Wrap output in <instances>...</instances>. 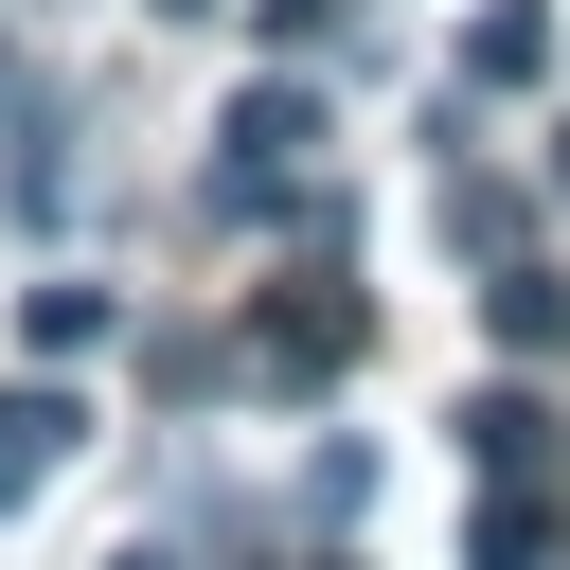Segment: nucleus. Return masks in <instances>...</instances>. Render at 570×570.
Here are the masks:
<instances>
[{"mask_svg": "<svg viewBox=\"0 0 570 570\" xmlns=\"http://www.w3.org/2000/svg\"><path fill=\"white\" fill-rule=\"evenodd\" d=\"M249 356H267V374H338V356H356V303H267Z\"/></svg>", "mask_w": 570, "mask_h": 570, "instance_id": "39448f33", "label": "nucleus"}, {"mask_svg": "<svg viewBox=\"0 0 570 570\" xmlns=\"http://www.w3.org/2000/svg\"><path fill=\"white\" fill-rule=\"evenodd\" d=\"M160 18H196V0H160Z\"/></svg>", "mask_w": 570, "mask_h": 570, "instance_id": "9b49d317", "label": "nucleus"}, {"mask_svg": "<svg viewBox=\"0 0 570 570\" xmlns=\"http://www.w3.org/2000/svg\"><path fill=\"white\" fill-rule=\"evenodd\" d=\"M107 570H178V552H142V534H125V552H107Z\"/></svg>", "mask_w": 570, "mask_h": 570, "instance_id": "1a4fd4ad", "label": "nucleus"}, {"mask_svg": "<svg viewBox=\"0 0 570 570\" xmlns=\"http://www.w3.org/2000/svg\"><path fill=\"white\" fill-rule=\"evenodd\" d=\"M71 428H89V410H71L53 374H18V392H0V517H18V499H36L53 463H71Z\"/></svg>", "mask_w": 570, "mask_h": 570, "instance_id": "f03ea898", "label": "nucleus"}, {"mask_svg": "<svg viewBox=\"0 0 570 570\" xmlns=\"http://www.w3.org/2000/svg\"><path fill=\"white\" fill-rule=\"evenodd\" d=\"M534 570H552V552H534Z\"/></svg>", "mask_w": 570, "mask_h": 570, "instance_id": "f8f14e48", "label": "nucleus"}, {"mask_svg": "<svg viewBox=\"0 0 570 570\" xmlns=\"http://www.w3.org/2000/svg\"><path fill=\"white\" fill-rule=\"evenodd\" d=\"M552 71V0H481L463 18V89H534Z\"/></svg>", "mask_w": 570, "mask_h": 570, "instance_id": "7ed1b4c3", "label": "nucleus"}, {"mask_svg": "<svg viewBox=\"0 0 570 570\" xmlns=\"http://www.w3.org/2000/svg\"><path fill=\"white\" fill-rule=\"evenodd\" d=\"M463 445H481V463H499V481H517V463H534V445H552V410H534V392H481V410H463Z\"/></svg>", "mask_w": 570, "mask_h": 570, "instance_id": "423d86ee", "label": "nucleus"}, {"mask_svg": "<svg viewBox=\"0 0 570 570\" xmlns=\"http://www.w3.org/2000/svg\"><path fill=\"white\" fill-rule=\"evenodd\" d=\"M214 142H232V196H267V178H303V160H321V89H285V71H267V89H232V125H214Z\"/></svg>", "mask_w": 570, "mask_h": 570, "instance_id": "f257e3e1", "label": "nucleus"}, {"mask_svg": "<svg viewBox=\"0 0 570 570\" xmlns=\"http://www.w3.org/2000/svg\"><path fill=\"white\" fill-rule=\"evenodd\" d=\"M303 570H338V552H303Z\"/></svg>", "mask_w": 570, "mask_h": 570, "instance_id": "9d476101", "label": "nucleus"}, {"mask_svg": "<svg viewBox=\"0 0 570 570\" xmlns=\"http://www.w3.org/2000/svg\"><path fill=\"white\" fill-rule=\"evenodd\" d=\"M249 18H267V36H338V0H249Z\"/></svg>", "mask_w": 570, "mask_h": 570, "instance_id": "6e6552de", "label": "nucleus"}, {"mask_svg": "<svg viewBox=\"0 0 570 570\" xmlns=\"http://www.w3.org/2000/svg\"><path fill=\"white\" fill-rule=\"evenodd\" d=\"M481 321H499V356H552V338H570V285L499 249V285H481Z\"/></svg>", "mask_w": 570, "mask_h": 570, "instance_id": "20e7f679", "label": "nucleus"}, {"mask_svg": "<svg viewBox=\"0 0 570 570\" xmlns=\"http://www.w3.org/2000/svg\"><path fill=\"white\" fill-rule=\"evenodd\" d=\"M107 338V285H36V356H89Z\"/></svg>", "mask_w": 570, "mask_h": 570, "instance_id": "0eeeda50", "label": "nucleus"}]
</instances>
